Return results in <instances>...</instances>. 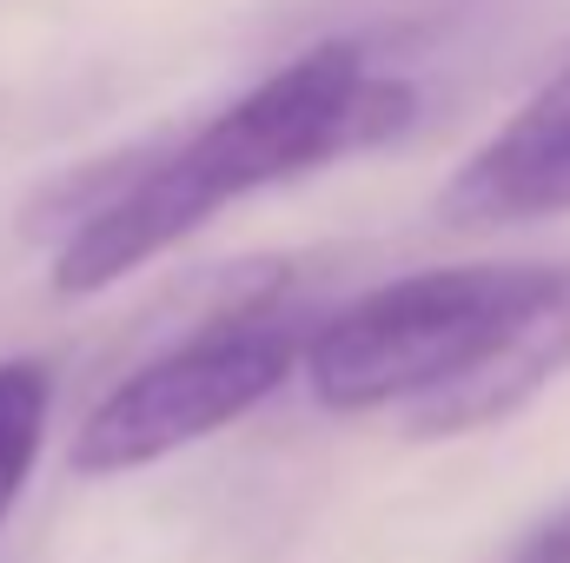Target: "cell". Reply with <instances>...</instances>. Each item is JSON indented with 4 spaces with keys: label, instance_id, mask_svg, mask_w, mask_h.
<instances>
[{
    "label": "cell",
    "instance_id": "6da1fadb",
    "mask_svg": "<svg viewBox=\"0 0 570 563\" xmlns=\"http://www.w3.org/2000/svg\"><path fill=\"white\" fill-rule=\"evenodd\" d=\"M551 285L558 266H431L372 285L305 332L298 378L338 418L425 405L491 365L531 325Z\"/></svg>",
    "mask_w": 570,
    "mask_h": 563
},
{
    "label": "cell",
    "instance_id": "7a4b0ae2",
    "mask_svg": "<svg viewBox=\"0 0 570 563\" xmlns=\"http://www.w3.org/2000/svg\"><path fill=\"white\" fill-rule=\"evenodd\" d=\"M279 266H259V279H239L233 298L186 318L173 345H159L134 365L67 444V464L80 477H127L159 457H179L226 424L259 412L305 358V332L292 312L273 305Z\"/></svg>",
    "mask_w": 570,
    "mask_h": 563
},
{
    "label": "cell",
    "instance_id": "3957f363",
    "mask_svg": "<svg viewBox=\"0 0 570 563\" xmlns=\"http://www.w3.org/2000/svg\"><path fill=\"white\" fill-rule=\"evenodd\" d=\"M419 120V93L365 60L358 40H318L312 53L285 60L233 107L179 134V152L206 179L213 206H239L253 192L325 172L352 152L399 140Z\"/></svg>",
    "mask_w": 570,
    "mask_h": 563
},
{
    "label": "cell",
    "instance_id": "277c9868",
    "mask_svg": "<svg viewBox=\"0 0 570 563\" xmlns=\"http://www.w3.org/2000/svg\"><path fill=\"white\" fill-rule=\"evenodd\" d=\"M451 226H518L570 213V67L551 73L438 192Z\"/></svg>",
    "mask_w": 570,
    "mask_h": 563
},
{
    "label": "cell",
    "instance_id": "5b68a950",
    "mask_svg": "<svg viewBox=\"0 0 570 563\" xmlns=\"http://www.w3.org/2000/svg\"><path fill=\"white\" fill-rule=\"evenodd\" d=\"M564 372H570V266H558L551 298L531 312V325L491 365H478L471 378H458L438 398L412 405V437H464V431H484V424L524 412Z\"/></svg>",
    "mask_w": 570,
    "mask_h": 563
},
{
    "label": "cell",
    "instance_id": "8992f818",
    "mask_svg": "<svg viewBox=\"0 0 570 563\" xmlns=\"http://www.w3.org/2000/svg\"><path fill=\"white\" fill-rule=\"evenodd\" d=\"M53 412V372L40 358H0V524L13 517Z\"/></svg>",
    "mask_w": 570,
    "mask_h": 563
},
{
    "label": "cell",
    "instance_id": "52a82bcc",
    "mask_svg": "<svg viewBox=\"0 0 570 563\" xmlns=\"http://www.w3.org/2000/svg\"><path fill=\"white\" fill-rule=\"evenodd\" d=\"M504 563H570V504L564 511H551L544 524H531V531L511 544V557Z\"/></svg>",
    "mask_w": 570,
    "mask_h": 563
}]
</instances>
